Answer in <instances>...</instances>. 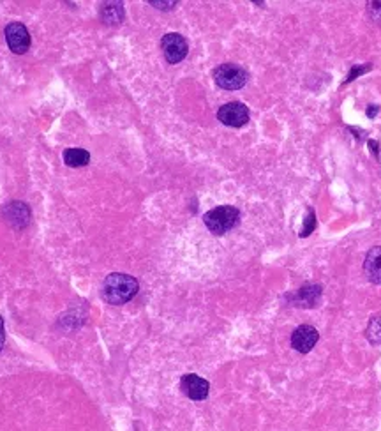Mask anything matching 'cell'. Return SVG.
<instances>
[{"instance_id":"1","label":"cell","mask_w":381,"mask_h":431,"mask_svg":"<svg viewBox=\"0 0 381 431\" xmlns=\"http://www.w3.org/2000/svg\"><path fill=\"white\" fill-rule=\"evenodd\" d=\"M138 290L139 285L136 277L129 276V274L113 273L104 280L101 294H103V299L108 304L122 306L131 301L138 294Z\"/></svg>"},{"instance_id":"2","label":"cell","mask_w":381,"mask_h":431,"mask_svg":"<svg viewBox=\"0 0 381 431\" xmlns=\"http://www.w3.org/2000/svg\"><path fill=\"white\" fill-rule=\"evenodd\" d=\"M239 220L240 212L233 205H221V207L212 208L204 216L205 227L216 235L228 234L230 230H233L239 225Z\"/></svg>"},{"instance_id":"3","label":"cell","mask_w":381,"mask_h":431,"mask_svg":"<svg viewBox=\"0 0 381 431\" xmlns=\"http://www.w3.org/2000/svg\"><path fill=\"white\" fill-rule=\"evenodd\" d=\"M247 80H249V75H247L246 69L239 64H232V62L219 65L214 71V82L225 90L242 89V87H246Z\"/></svg>"},{"instance_id":"4","label":"cell","mask_w":381,"mask_h":431,"mask_svg":"<svg viewBox=\"0 0 381 431\" xmlns=\"http://www.w3.org/2000/svg\"><path fill=\"white\" fill-rule=\"evenodd\" d=\"M161 48H163L164 58L168 64H178L184 61L189 54V44L184 36L178 32H170L161 39Z\"/></svg>"},{"instance_id":"5","label":"cell","mask_w":381,"mask_h":431,"mask_svg":"<svg viewBox=\"0 0 381 431\" xmlns=\"http://www.w3.org/2000/svg\"><path fill=\"white\" fill-rule=\"evenodd\" d=\"M321 297H323V287H321V285L309 283L300 287L299 290H295L293 294L286 295V301L292 306H295V308L311 309L320 304Z\"/></svg>"},{"instance_id":"6","label":"cell","mask_w":381,"mask_h":431,"mask_svg":"<svg viewBox=\"0 0 381 431\" xmlns=\"http://www.w3.org/2000/svg\"><path fill=\"white\" fill-rule=\"evenodd\" d=\"M218 119L225 126L242 127L249 123V108L239 101H232V103H226L219 108Z\"/></svg>"},{"instance_id":"7","label":"cell","mask_w":381,"mask_h":431,"mask_svg":"<svg viewBox=\"0 0 381 431\" xmlns=\"http://www.w3.org/2000/svg\"><path fill=\"white\" fill-rule=\"evenodd\" d=\"M6 41H8V46L13 54L22 55L27 54L30 48V34L27 30V27L23 23H9L6 27Z\"/></svg>"},{"instance_id":"8","label":"cell","mask_w":381,"mask_h":431,"mask_svg":"<svg viewBox=\"0 0 381 431\" xmlns=\"http://www.w3.org/2000/svg\"><path fill=\"white\" fill-rule=\"evenodd\" d=\"M180 389L189 399L193 401H204L208 398L211 392V384L205 378L198 377L194 373H187L180 378Z\"/></svg>"},{"instance_id":"9","label":"cell","mask_w":381,"mask_h":431,"mask_svg":"<svg viewBox=\"0 0 381 431\" xmlns=\"http://www.w3.org/2000/svg\"><path fill=\"white\" fill-rule=\"evenodd\" d=\"M320 332L313 325H299L292 335V346L300 354H309L316 346Z\"/></svg>"},{"instance_id":"10","label":"cell","mask_w":381,"mask_h":431,"mask_svg":"<svg viewBox=\"0 0 381 431\" xmlns=\"http://www.w3.org/2000/svg\"><path fill=\"white\" fill-rule=\"evenodd\" d=\"M2 216H4V220L13 228H18V230H22V228H25L30 223V208L23 201L6 204L4 208H2Z\"/></svg>"},{"instance_id":"11","label":"cell","mask_w":381,"mask_h":431,"mask_svg":"<svg viewBox=\"0 0 381 431\" xmlns=\"http://www.w3.org/2000/svg\"><path fill=\"white\" fill-rule=\"evenodd\" d=\"M363 273L374 285H381V246L369 249L363 260Z\"/></svg>"},{"instance_id":"12","label":"cell","mask_w":381,"mask_h":431,"mask_svg":"<svg viewBox=\"0 0 381 431\" xmlns=\"http://www.w3.org/2000/svg\"><path fill=\"white\" fill-rule=\"evenodd\" d=\"M99 15L106 25H120L125 18L124 4L122 2H104L101 6Z\"/></svg>"},{"instance_id":"13","label":"cell","mask_w":381,"mask_h":431,"mask_svg":"<svg viewBox=\"0 0 381 431\" xmlns=\"http://www.w3.org/2000/svg\"><path fill=\"white\" fill-rule=\"evenodd\" d=\"M64 163L71 168H78V166H85L90 163V154L85 149L73 147L64 152Z\"/></svg>"},{"instance_id":"14","label":"cell","mask_w":381,"mask_h":431,"mask_svg":"<svg viewBox=\"0 0 381 431\" xmlns=\"http://www.w3.org/2000/svg\"><path fill=\"white\" fill-rule=\"evenodd\" d=\"M366 338L369 339L373 345H381V316L370 318L369 325H367L366 329Z\"/></svg>"},{"instance_id":"15","label":"cell","mask_w":381,"mask_h":431,"mask_svg":"<svg viewBox=\"0 0 381 431\" xmlns=\"http://www.w3.org/2000/svg\"><path fill=\"white\" fill-rule=\"evenodd\" d=\"M314 228H316V214H314L313 208H307V214L304 218V227L300 230V237H309L314 232Z\"/></svg>"},{"instance_id":"16","label":"cell","mask_w":381,"mask_h":431,"mask_svg":"<svg viewBox=\"0 0 381 431\" xmlns=\"http://www.w3.org/2000/svg\"><path fill=\"white\" fill-rule=\"evenodd\" d=\"M370 69H373V65H370V64H363V65H355V68H351V71H349L348 78H346V80H344V85H346V83L353 82V80H356V78H358V76H360V75H363V73L370 71Z\"/></svg>"},{"instance_id":"17","label":"cell","mask_w":381,"mask_h":431,"mask_svg":"<svg viewBox=\"0 0 381 431\" xmlns=\"http://www.w3.org/2000/svg\"><path fill=\"white\" fill-rule=\"evenodd\" d=\"M367 8H369V13L374 18V22L381 23V2H369Z\"/></svg>"},{"instance_id":"18","label":"cell","mask_w":381,"mask_h":431,"mask_svg":"<svg viewBox=\"0 0 381 431\" xmlns=\"http://www.w3.org/2000/svg\"><path fill=\"white\" fill-rule=\"evenodd\" d=\"M150 6H156L157 9H171L173 8V6H177V2H159V0H150Z\"/></svg>"},{"instance_id":"19","label":"cell","mask_w":381,"mask_h":431,"mask_svg":"<svg viewBox=\"0 0 381 431\" xmlns=\"http://www.w3.org/2000/svg\"><path fill=\"white\" fill-rule=\"evenodd\" d=\"M4 343H6V331H4V320H2V316H0V352H2V349H4Z\"/></svg>"},{"instance_id":"20","label":"cell","mask_w":381,"mask_h":431,"mask_svg":"<svg viewBox=\"0 0 381 431\" xmlns=\"http://www.w3.org/2000/svg\"><path fill=\"white\" fill-rule=\"evenodd\" d=\"M377 112H380V106H377V104H370V106L367 108V117H369V119H374Z\"/></svg>"},{"instance_id":"21","label":"cell","mask_w":381,"mask_h":431,"mask_svg":"<svg viewBox=\"0 0 381 431\" xmlns=\"http://www.w3.org/2000/svg\"><path fill=\"white\" fill-rule=\"evenodd\" d=\"M369 147H370V151H373V154L377 158V151H380L377 147H380V144H377L376 140H369Z\"/></svg>"}]
</instances>
